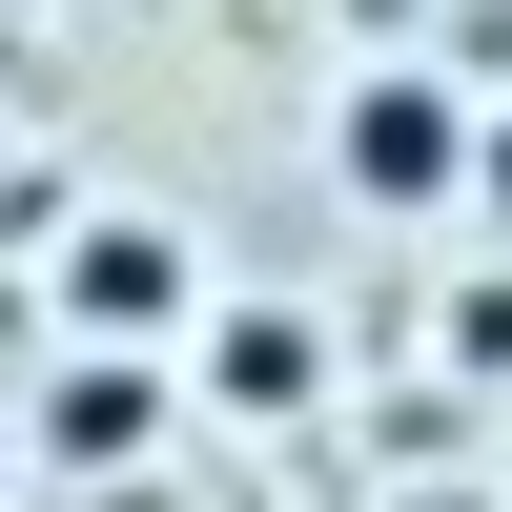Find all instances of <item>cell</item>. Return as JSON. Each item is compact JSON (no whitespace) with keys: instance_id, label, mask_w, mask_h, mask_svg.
<instances>
[{"instance_id":"cell-4","label":"cell","mask_w":512,"mask_h":512,"mask_svg":"<svg viewBox=\"0 0 512 512\" xmlns=\"http://www.w3.org/2000/svg\"><path fill=\"white\" fill-rule=\"evenodd\" d=\"M164 369H185L205 410H246V431H287V410L328 390V328H308V308H185V349H164Z\"/></svg>"},{"instance_id":"cell-1","label":"cell","mask_w":512,"mask_h":512,"mask_svg":"<svg viewBox=\"0 0 512 512\" xmlns=\"http://www.w3.org/2000/svg\"><path fill=\"white\" fill-rule=\"evenodd\" d=\"M328 185L369 205V226H451V185H472V82L451 62H349L328 82Z\"/></svg>"},{"instance_id":"cell-2","label":"cell","mask_w":512,"mask_h":512,"mask_svg":"<svg viewBox=\"0 0 512 512\" xmlns=\"http://www.w3.org/2000/svg\"><path fill=\"white\" fill-rule=\"evenodd\" d=\"M41 287H62V328H82V349H185V308H205V246L164 226V205H82Z\"/></svg>"},{"instance_id":"cell-3","label":"cell","mask_w":512,"mask_h":512,"mask_svg":"<svg viewBox=\"0 0 512 512\" xmlns=\"http://www.w3.org/2000/svg\"><path fill=\"white\" fill-rule=\"evenodd\" d=\"M164 410H185V369L164 349H82L62 328V390H41V472H144Z\"/></svg>"},{"instance_id":"cell-5","label":"cell","mask_w":512,"mask_h":512,"mask_svg":"<svg viewBox=\"0 0 512 512\" xmlns=\"http://www.w3.org/2000/svg\"><path fill=\"white\" fill-rule=\"evenodd\" d=\"M451 226H512V123L472 103V185H451Z\"/></svg>"}]
</instances>
